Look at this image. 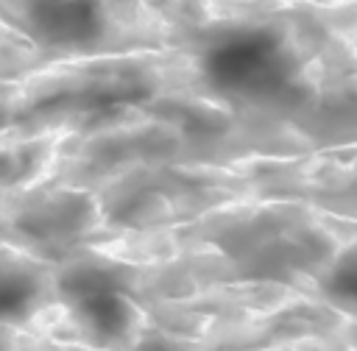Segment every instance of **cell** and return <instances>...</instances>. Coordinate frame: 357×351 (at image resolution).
<instances>
[{"instance_id": "obj_1", "label": "cell", "mask_w": 357, "mask_h": 351, "mask_svg": "<svg viewBox=\"0 0 357 351\" xmlns=\"http://www.w3.org/2000/svg\"><path fill=\"white\" fill-rule=\"evenodd\" d=\"M206 75L226 92L265 95L284 84L287 67L273 36L240 31L206 53Z\"/></svg>"}, {"instance_id": "obj_2", "label": "cell", "mask_w": 357, "mask_h": 351, "mask_svg": "<svg viewBox=\"0 0 357 351\" xmlns=\"http://www.w3.org/2000/svg\"><path fill=\"white\" fill-rule=\"evenodd\" d=\"M22 17L31 33L47 45H86L103 33L98 0H22Z\"/></svg>"}, {"instance_id": "obj_3", "label": "cell", "mask_w": 357, "mask_h": 351, "mask_svg": "<svg viewBox=\"0 0 357 351\" xmlns=\"http://www.w3.org/2000/svg\"><path fill=\"white\" fill-rule=\"evenodd\" d=\"M128 351H215V348L201 334L170 332V329L151 323Z\"/></svg>"}, {"instance_id": "obj_4", "label": "cell", "mask_w": 357, "mask_h": 351, "mask_svg": "<svg viewBox=\"0 0 357 351\" xmlns=\"http://www.w3.org/2000/svg\"><path fill=\"white\" fill-rule=\"evenodd\" d=\"M298 351H357V323L343 326L337 334L326 337V340H315V343H301L293 345Z\"/></svg>"}, {"instance_id": "obj_5", "label": "cell", "mask_w": 357, "mask_h": 351, "mask_svg": "<svg viewBox=\"0 0 357 351\" xmlns=\"http://www.w3.org/2000/svg\"><path fill=\"white\" fill-rule=\"evenodd\" d=\"M53 351H98V348H86V345H67V343H59Z\"/></svg>"}, {"instance_id": "obj_6", "label": "cell", "mask_w": 357, "mask_h": 351, "mask_svg": "<svg viewBox=\"0 0 357 351\" xmlns=\"http://www.w3.org/2000/svg\"><path fill=\"white\" fill-rule=\"evenodd\" d=\"M279 351H298V348H293V345H290V348H279Z\"/></svg>"}]
</instances>
